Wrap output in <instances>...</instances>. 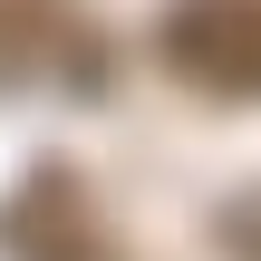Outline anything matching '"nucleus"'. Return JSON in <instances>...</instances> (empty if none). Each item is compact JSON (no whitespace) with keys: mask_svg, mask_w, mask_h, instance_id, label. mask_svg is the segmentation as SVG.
I'll return each mask as SVG.
<instances>
[{"mask_svg":"<svg viewBox=\"0 0 261 261\" xmlns=\"http://www.w3.org/2000/svg\"><path fill=\"white\" fill-rule=\"evenodd\" d=\"M223 252H232V261H261V184L223 203Z\"/></svg>","mask_w":261,"mask_h":261,"instance_id":"2","label":"nucleus"},{"mask_svg":"<svg viewBox=\"0 0 261 261\" xmlns=\"http://www.w3.org/2000/svg\"><path fill=\"white\" fill-rule=\"evenodd\" d=\"M165 58L213 97H261V0H174Z\"/></svg>","mask_w":261,"mask_h":261,"instance_id":"1","label":"nucleus"}]
</instances>
